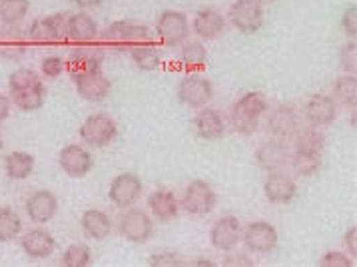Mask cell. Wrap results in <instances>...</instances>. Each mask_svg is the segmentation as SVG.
Segmentation results:
<instances>
[{
    "mask_svg": "<svg viewBox=\"0 0 357 267\" xmlns=\"http://www.w3.org/2000/svg\"><path fill=\"white\" fill-rule=\"evenodd\" d=\"M268 110H270V106H268V100L264 94L245 92L231 106V126L238 134L252 136L259 128V120L268 114Z\"/></svg>",
    "mask_w": 357,
    "mask_h": 267,
    "instance_id": "obj_1",
    "label": "cell"
},
{
    "mask_svg": "<svg viewBox=\"0 0 357 267\" xmlns=\"http://www.w3.org/2000/svg\"><path fill=\"white\" fill-rule=\"evenodd\" d=\"M100 40L104 46L112 48L116 52H130L138 44L152 43V34L146 24L130 22V20H116L104 29Z\"/></svg>",
    "mask_w": 357,
    "mask_h": 267,
    "instance_id": "obj_2",
    "label": "cell"
},
{
    "mask_svg": "<svg viewBox=\"0 0 357 267\" xmlns=\"http://www.w3.org/2000/svg\"><path fill=\"white\" fill-rule=\"evenodd\" d=\"M78 134H80L82 142L88 144V146L104 148V146L112 144L118 138V126H116L114 118L108 116V114H90L82 122Z\"/></svg>",
    "mask_w": 357,
    "mask_h": 267,
    "instance_id": "obj_3",
    "label": "cell"
},
{
    "mask_svg": "<svg viewBox=\"0 0 357 267\" xmlns=\"http://www.w3.org/2000/svg\"><path fill=\"white\" fill-rule=\"evenodd\" d=\"M212 98H214V84L206 76H200V72L188 74L178 84V100L188 108L200 110L208 106Z\"/></svg>",
    "mask_w": 357,
    "mask_h": 267,
    "instance_id": "obj_4",
    "label": "cell"
},
{
    "mask_svg": "<svg viewBox=\"0 0 357 267\" xmlns=\"http://www.w3.org/2000/svg\"><path fill=\"white\" fill-rule=\"evenodd\" d=\"M156 34L160 43L170 48L182 46L190 34V20L180 10H164L156 20Z\"/></svg>",
    "mask_w": 357,
    "mask_h": 267,
    "instance_id": "obj_5",
    "label": "cell"
},
{
    "mask_svg": "<svg viewBox=\"0 0 357 267\" xmlns=\"http://www.w3.org/2000/svg\"><path fill=\"white\" fill-rule=\"evenodd\" d=\"M215 201H218V196H215L214 188L204 180H194L186 185L180 206L190 215H208L215 208Z\"/></svg>",
    "mask_w": 357,
    "mask_h": 267,
    "instance_id": "obj_6",
    "label": "cell"
},
{
    "mask_svg": "<svg viewBox=\"0 0 357 267\" xmlns=\"http://www.w3.org/2000/svg\"><path fill=\"white\" fill-rule=\"evenodd\" d=\"M229 22L242 34H254L264 26V8L257 0H236L229 6Z\"/></svg>",
    "mask_w": 357,
    "mask_h": 267,
    "instance_id": "obj_7",
    "label": "cell"
},
{
    "mask_svg": "<svg viewBox=\"0 0 357 267\" xmlns=\"http://www.w3.org/2000/svg\"><path fill=\"white\" fill-rule=\"evenodd\" d=\"M140 196H142V180L132 171H124L116 176L108 190V197L118 210L132 208L140 199Z\"/></svg>",
    "mask_w": 357,
    "mask_h": 267,
    "instance_id": "obj_8",
    "label": "cell"
},
{
    "mask_svg": "<svg viewBox=\"0 0 357 267\" xmlns=\"http://www.w3.org/2000/svg\"><path fill=\"white\" fill-rule=\"evenodd\" d=\"M301 120L300 112L294 106H275L270 118H268V132L273 136V140L291 142L296 134L300 132Z\"/></svg>",
    "mask_w": 357,
    "mask_h": 267,
    "instance_id": "obj_9",
    "label": "cell"
},
{
    "mask_svg": "<svg viewBox=\"0 0 357 267\" xmlns=\"http://www.w3.org/2000/svg\"><path fill=\"white\" fill-rule=\"evenodd\" d=\"M120 234L132 243H146L154 234V222L144 210L128 208L120 215Z\"/></svg>",
    "mask_w": 357,
    "mask_h": 267,
    "instance_id": "obj_10",
    "label": "cell"
},
{
    "mask_svg": "<svg viewBox=\"0 0 357 267\" xmlns=\"http://www.w3.org/2000/svg\"><path fill=\"white\" fill-rule=\"evenodd\" d=\"M242 239L252 253H270L278 247V229L270 222H252L242 229Z\"/></svg>",
    "mask_w": 357,
    "mask_h": 267,
    "instance_id": "obj_11",
    "label": "cell"
},
{
    "mask_svg": "<svg viewBox=\"0 0 357 267\" xmlns=\"http://www.w3.org/2000/svg\"><path fill=\"white\" fill-rule=\"evenodd\" d=\"M64 22H66V16L62 15H50L36 18L29 26V30H26L29 43L52 46V44H58L60 40H66L64 38Z\"/></svg>",
    "mask_w": 357,
    "mask_h": 267,
    "instance_id": "obj_12",
    "label": "cell"
},
{
    "mask_svg": "<svg viewBox=\"0 0 357 267\" xmlns=\"http://www.w3.org/2000/svg\"><path fill=\"white\" fill-rule=\"evenodd\" d=\"M72 80H74L78 96L84 98L86 102H104L112 92V82L102 70L86 72Z\"/></svg>",
    "mask_w": 357,
    "mask_h": 267,
    "instance_id": "obj_13",
    "label": "cell"
},
{
    "mask_svg": "<svg viewBox=\"0 0 357 267\" xmlns=\"http://www.w3.org/2000/svg\"><path fill=\"white\" fill-rule=\"evenodd\" d=\"M58 164H60V169L66 176H70V178H84V176L90 174V169L94 168V158L82 146L68 144V146H64L60 150Z\"/></svg>",
    "mask_w": 357,
    "mask_h": 267,
    "instance_id": "obj_14",
    "label": "cell"
},
{
    "mask_svg": "<svg viewBox=\"0 0 357 267\" xmlns=\"http://www.w3.org/2000/svg\"><path fill=\"white\" fill-rule=\"evenodd\" d=\"M102 62H104V52L98 46L78 44L76 48H72L66 58V72L72 78H76L86 72L102 70Z\"/></svg>",
    "mask_w": 357,
    "mask_h": 267,
    "instance_id": "obj_15",
    "label": "cell"
},
{
    "mask_svg": "<svg viewBox=\"0 0 357 267\" xmlns=\"http://www.w3.org/2000/svg\"><path fill=\"white\" fill-rule=\"evenodd\" d=\"M210 241L220 252H234L238 247V243L242 241V224H240V220L234 218V215L220 218L210 229Z\"/></svg>",
    "mask_w": 357,
    "mask_h": 267,
    "instance_id": "obj_16",
    "label": "cell"
},
{
    "mask_svg": "<svg viewBox=\"0 0 357 267\" xmlns=\"http://www.w3.org/2000/svg\"><path fill=\"white\" fill-rule=\"evenodd\" d=\"M264 194L268 197L270 204L275 206H286L289 201H294V197L298 196V183L291 176H287L284 171H270V176L264 182Z\"/></svg>",
    "mask_w": 357,
    "mask_h": 267,
    "instance_id": "obj_17",
    "label": "cell"
},
{
    "mask_svg": "<svg viewBox=\"0 0 357 267\" xmlns=\"http://www.w3.org/2000/svg\"><path fill=\"white\" fill-rule=\"evenodd\" d=\"M303 116L310 126H329L337 118V102L328 94H314L303 106Z\"/></svg>",
    "mask_w": 357,
    "mask_h": 267,
    "instance_id": "obj_18",
    "label": "cell"
},
{
    "mask_svg": "<svg viewBox=\"0 0 357 267\" xmlns=\"http://www.w3.org/2000/svg\"><path fill=\"white\" fill-rule=\"evenodd\" d=\"M64 38L74 44H90L98 38V22L86 13H76L64 22Z\"/></svg>",
    "mask_w": 357,
    "mask_h": 267,
    "instance_id": "obj_19",
    "label": "cell"
},
{
    "mask_svg": "<svg viewBox=\"0 0 357 267\" xmlns=\"http://www.w3.org/2000/svg\"><path fill=\"white\" fill-rule=\"evenodd\" d=\"M29 52V36L20 24L8 26L2 24L0 29V56L4 60H22Z\"/></svg>",
    "mask_w": 357,
    "mask_h": 267,
    "instance_id": "obj_20",
    "label": "cell"
},
{
    "mask_svg": "<svg viewBox=\"0 0 357 267\" xmlns=\"http://www.w3.org/2000/svg\"><path fill=\"white\" fill-rule=\"evenodd\" d=\"M58 213V197L48 190H38L26 199V215L30 222L44 225L54 220Z\"/></svg>",
    "mask_w": 357,
    "mask_h": 267,
    "instance_id": "obj_21",
    "label": "cell"
},
{
    "mask_svg": "<svg viewBox=\"0 0 357 267\" xmlns=\"http://www.w3.org/2000/svg\"><path fill=\"white\" fill-rule=\"evenodd\" d=\"M20 247L32 259H46L56 250V239L43 227H34V229H29L26 234H22Z\"/></svg>",
    "mask_w": 357,
    "mask_h": 267,
    "instance_id": "obj_22",
    "label": "cell"
},
{
    "mask_svg": "<svg viewBox=\"0 0 357 267\" xmlns=\"http://www.w3.org/2000/svg\"><path fill=\"white\" fill-rule=\"evenodd\" d=\"M256 164L266 171H278L289 164V150L286 142L270 140L256 150Z\"/></svg>",
    "mask_w": 357,
    "mask_h": 267,
    "instance_id": "obj_23",
    "label": "cell"
},
{
    "mask_svg": "<svg viewBox=\"0 0 357 267\" xmlns=\"http://www.w3.org/2000/svg\"><path fill=\"white\" fill-rule=\"evenodd\" d=\"M192 30L202 40H215L226 30V18L215 8H202L192 18Z\"/></svg>",
    "mask_w": 357,
    "mask_h": 267,
    "instance_id": "obj_24",
    "label": "cell"
},
{
    "mask_svg": "<svg viewBox=\"0 0 357 267\" xmlns=\"http://www.w3.org/2000/svg\"><path fill=\"white\" fill-rule=\"evenodd\" d=\"M192 122H194L196 134L202 140H220L226 132V120H224L222 112H218L215 108L204 106Z\"/></svg>",
    "mask_w": 357,
    "mask_h": 267,
    "instance_id": "obj_25",
    "label": "cell"
},
{
    "mask_svg": "<svg viewBox=\"0 0 357 267\" xmlns=\"http://www.w3.org/2000/svg\"><path fill=\"white\" fill-rule=\"evenodd\" d=\"M148 208L152 211V215L158 218V222H172L178 218L180 201L170 190H156L148 197Z\"/></svg>",
    "mask_w": 357,
    "mask_h": 267,
    "instance_id": "obj_26",
    "label": "cell"
},
{
    "mask_svg": "<svg viewBox=\"0 0 357 267\" xmlns=\"http://www.w3.org/2000/svg\"><path fill=\"white\" fill-rule=\"evenodd\" d=\"M80 225H82V231L90 239H96L102 241L110 236L112 231V220L106 211L102 210H86L80 218Z\"/></svg>",
    "mask_w": 357,
    "mask_h": 267,
    "instance_id": "obj_27",
    "label": "cell"
},
{
    "mask_svg": "<svg viewBox=\"0 0 357 267\" xmlns=\"http://www.w3.org/2000/svg\"><path fill=\"white\" fill-rule=\"evenodd\" d=\"M46 96H48L46 86L43 82H38V84L30 86V88H24V90L10 92V102L22 112H36L44 106Z\"/></svg>",
    "mask_w": 357,
    "mask_h": 267,
    "instance_id": "obj_28",
    "label": "cell"
},
{
    "mask_svg": "<svg viewBox=\"0 0 357 267\" xmlns=\"http://www.w3.org/2000/svg\"><path fill=\"white\" fill-rule=\"evenodd\" d=\"M4 171L10 180L22 182L29 180L34 171V158L29 152H13L4 158Z\"/></svg>",
    "mask_w": 357,
    "mask_h": 267,
    "instance_id": "obj_29",
    "label": "cell"
},
{
    "mask_svg": "<svg viewBox=\"0 0 357 267\" xmlns=\"http://www.w3.org/2000/svg\"><path fill=\"white\" fill-rule=\"evenodd\" d=\"M180 64L188 74L202 72L208 66V50L202 43H184L180 50Z\"/></svg>",
    "mask_w": 357,
    "mask_h": 267,
    "instance_id": "obj_30",
    "label": "cell"
},
{
    "mask_svg": "<svg viewBox=\"0 0 357 267\" xmlns=\"http://www.w3.org/2000/svg\"><path fill=\"white\" fill-rule=\"evenodd\" d=\"M130 56H132V62L144 72L158 70L160 64H162V54H160L156 44L152 43H144L134 46L130 50Z\"/></svg>",
    "mask_w": 357,
    "mask_h": 267,
    "instance_id": "obj_31",
    "label": "cell"
},
{
    "mask_svg": "<svg viewBox=\"0 0 357 267\" xmlns=\"http://www.w3.org/2000/svg\"><path fill=\"white\" fill-rule=\"evenodd\" d=\"M289 164L301 178H312L321 168V154L307 150H294L289 154Z\"/></svg>",
    "mask_w": 357,
    "mask_h": 267,
    "instance_id": "obj_32",
    "label": "cell"
},
{
    "mask_svg": "<svg viewBox=\"0 0 357 267\" xmlns=\"http://www.w3.org/2000/svg\"><path fill=\"white\" fill-rule=\"evenodd\" d=\"M30 13V0H0V22L16 26L26 20Z\"/></svg>",
    "mask_w": 357,
    "mask_h": 267,
    "instance_id": "obj_33",
    "label": "cell"
},
{
    "mask_svg": "<svg viewBox=\"0 0 357 267\" xmlns=\"http://www.w3.org/2000/svg\"><path fill=\"white\" fill-rule=\"evenodd\" d=\"M335 102H342L347 108H356L357 102V78L356 74H343L333 82Z\"/></svg>",
    "mask_w": 357,
    "mask_h": 267,
    "instance_id": "obj_34",
    "label": "cell"
},
{
    "mask_svg": "<svg viewBox=\"0 0 357 267\" xmlns=\"http://www.w3.org/2000/svg\"><path fill=\"white\" fill-rule=\"evenodd\" d=\"M22 234V220L13 208H0V243H10Z\"/></svg>",
    "mask_w": 357,
    "mask_h": 267,
    "instance_id": "obj_35",
    "label": "cell"
},
{
    "mask_svg": "<svg viewBox=\"0 0 357 267\" xmlns=\"http://www.w3.org/2000/svg\"><path fill=\"white\" fill-rule=\"evenodd\" d=\"M294 150H307V152H317V154H321L324 152V148H326V138H324V134L317 130V128L310 126V128H303L300 132L296 134V138H294Z\"/></svg>",
    "mask_w": 357,
    "mask_h": 267,
    "instance_id": "obj_36",
    "label": "cell"
},
{
    "mask_svg": "<svg viewBox=\"0 0 357 267\" xmlns=\"http://www.w3.org/2000/svg\"><path fill=\"white\" fill-rule=\"evenodd\" d=\"M92 261V252L86 243H70L62 253V264L66 267H86Z\"/></svg>",
    "mask_w": 357,
    "mask_h": 267,
    "instance_id": "obj_37",
    "label": "cell"
},
{
    "mask_svg": "<svg viewBox=\"0 0 357 267\" xmlns=\"http://www.w3.org/2000/svg\"><path fill=\"white\" fill-rule=\"evenodd\" d=\"M38 82H43L40 74H36L32 68H18V70L10 74L8 88H10V92H16V90H24V88H30V86L38 84Z\"/></svg>",
    "mask_w": 357,
    "mask_h": 267,
    "instance_id": "obj_38",
    "label": "cell"
},
{
    "mask_svg": "<svg viewBox=\"0 0 357 267\" xmlns=\"http://www.w3.org/2000/svg\"><path fill=\"white\" fill-rule=\"evenodd\" d=\"M40 72H43V76H46V78L54 80V78L62 76V74L66 72V60L62 56H56V54L43 58V62H40Z\"/></svg>",
    "mask_w": 357,
    "mask_h": 267,
    "instance_id": "obj_39",
    "label": "cell"
},
{
    "mask_svg": "<svg viewBox=\"0 0 357 267\" xmlns=\"http://www.w3.org/2000/svg\"><path fill=\"white\" fill-rule=\"evenodd\" d=\"M148 264L150 266H184L186 264V259L180 255L178 252H172V250H162V252L154 253V255H150V259H148Z\"/></svg>",
    "mask_w": 357,
    "mask_h": 267,
    "instance_id": "obj_40",
    "label": "cell"
},
{
    "mask_svg": "<svg viewBox=\"0 0 357 267\" xmlns=\"http://www.w3.org/2000/svg\"><path fill=\"white\" fill-rule=\"evenodd\" d=\"M356 259L343 252H328L319 257L321 267H354Z\"/></svg>",
    "mask_w": 357,
    "mask_h": 267,
    "instance_id": "obj_41",
    "label": "cell"
},
{
    "mask_svg": "<svg viewBox=\"0 0 357 267\" xmlns=\"http://www.w3.org/2000/svg\"><path fill=\"white\" fill-rule=\"evenodd\" d=\"M340 62L345 74H356L357 72V44L351 40L342 48L340 52Z\"/></svg>",
    "mask_w": 357,
    "mask_h": 267,
    "instance_id": "obj_42",
    "label": "cell"
},
{
    "mask_svg": "<svg viewBox=\"0 0 357 267\" xmlns=\"http://www.w3.org/2000/svg\"><path fill=\"white\" fill-rule=\"evenodd\" d=\"M342 26L343 32L351 38V40H356L357 36V6L356 4H351V6H347L345 8V13L342 16Z\"/></svg>",
    "mask_w": 357,
    "mask_h": 267,
    "instance_id": "obj_43",
    "label": "cell"
},
{
    "mask_svg": "<svg viewBox=\"0 0 357 267\" xmlns=\"http://www.w3.org/2000/svg\"><path fill=\"white\" fill-rule=\"evenodd\" d=\"M222 264L224 266H252V259L248 255H242V253L228 252V257H224Z\"/></svg>",
    "mask_w": 357,
    "mask_h": 267,
    "instance_id": "obj_44",
    "label": "cell"
},
{
    "mask_svg": "<svg viewBox=\"0 0 357 267\" xmlns=\"http://www.w3.org/2000/svg\"><path fill=\"white\" fill-rule=\"evenodd\" d=\"M345 247L349 250L351 257L356 259L357 257V227L356 225H351V227L345 231Z\"/></svg>",
    "mask_w": 357,
    "mask_h": 267,
    "instance_id": "obj_45",
    "label": "cell"
},
{
    "mask_svg": "<svg viewBox=\"0 0 357 267\" xmlns=\"http://www.w3.org/2000/svg\"><path fill=\"white\" fill-rule=\"evenodd\" d=\"M10 108H13V102H10V98H8V96H4V94H0V122H4V120L8 118Z\"/></svg>",
    "mask_w": 357,
    "mask_h": 267,
    "instance_id": "obj_46",
    "label": "cell"
},
{
    "mask_svg": "<svg viewBox=\"0 0 357 267\" xmlns=\"http://www.w3.org/2000/svg\"><path fill=\"white\" fill-rule=\"evenodd\" d=\"M72 2H74L78 8H84L86 10V8H96V6H100L104 0H72Z\"/></svg>",
    "mask_w": 357,
    "mask_h": 267,
    "instance_id": "obj_47",
    "label": "cell"
},
{
    "mask_svg": "<svg viewBox=\"0 0 357 267\" xmlns=\"http://www.w3.org/2000/svg\"><path fill=\"white\" fill-rule=\"evenodd\" d=\"M192 266H198V267H202V266L214 267L215 264H214V261H212V259H206V257H200V259H194V261H192Z\"/></svg>",
    "mask_w": 357,
    "mask_h": 267,
    "instance_id": "obj_48",
    "label": "cell"
},
{
    "mask_svg": "<svg viewBox=\"0 0 357 267\" xmlns=\"http://www.w3.org/2000/svg\"><path fill=\"white\" fill-rule=\"evenodd\" d=\"M2 146H4V142H2V134H0V150H2Z\"/></svg>",
    "mask_w": 357,
    "mask_h": 267,
    "instance_id": "obj_49",
    "label": "cell"
},
{
    "mask_svg": "<svg viewBox=\"0 0 357 267\" xmlns=\"http://www.w3.org/2000/svg\"><path fill=\"white\" fill-rule=\"evenodd\" d=\"M257 2H273V0H257Z\"/></svg>",
    "mask_w": 357,
    "mask_h": 267,
    "instance_id": "obj_50",
    "label": "cell"
}]
</instances>
